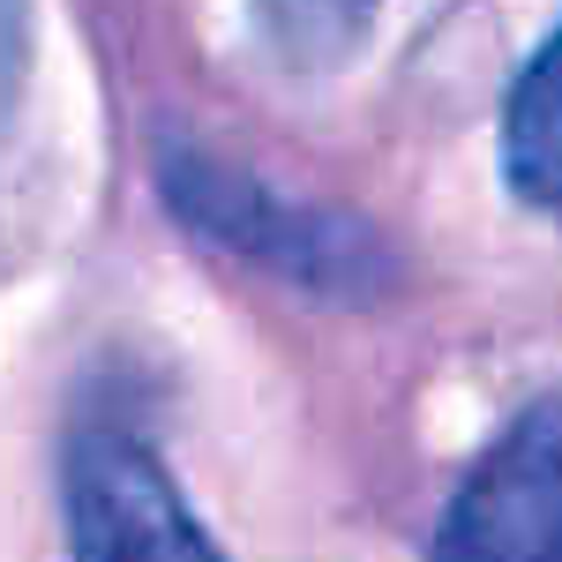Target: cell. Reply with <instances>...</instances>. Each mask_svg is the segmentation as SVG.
<instances>
[{
  "label": "cell",
  "instance_id": "7a4b0ae2",
  "mask_svg": "<svg viewBox=\"0 0 562 562\" xmlns=\"http://www.w3.org/2000/svg\"><path fill=\"white\" fill-rule=\"evenodd\" d=\"M166 203L203 240L262 262V270H285L301 285H323V293H360V285L383 278L375 233H360L352 217L315 211V203H285L262 180L233 173L225 158H203V150H173L166 158Z\"/></svg>",
  "mask_w": 562,
  "mask_h": 562
},
{
  "label": "cell",
  "instance_id": "3957f363",
  "mask_svg": "<svg viewBox=\"0 0 562 562\" xmlns=\"http://www.w3.org/2000/svg\"><path fill=\"white\" fill-rule=\"evenodd\" d=\"M428 562H562V390L532 397L480 450Z\"/></svg>",
  "mask_w": 562,
  "mask_h": 562
},
{
  "label": "cell",
  "instance_id": "277c9868",
  "mask_svg": "<svg viewBox=\"0 0 562 562\" xmlns=\"http://www.w3.org/2000/svg\"><path fill=\"white\" fill-rule=\"evenodd\" d=\"M503 180L532 211L562 217V23L503 98Z\"/></svg>",
  "mask_w": 562,
  "mask_h": 562
},
{
  "label": "cell",
  "instance_id": "6da1fadb",
  "mask_svg": "<svg viewBox=\"0 0 562 562\" xmlns=\"http://www.w3.org/2000/svg\"><path fill=\"white\" fill-rule=\"evenodd\" d=\"M60 510L76 562H225L173 487L158 442L128 420H83L60 458Z\"/></svg>",
  "mask_w": 562,
  "mask_h": 562
},
{
  "label": "cell",
  "instance_id": "5b68a950",
  "mask_svg": "<svg viewBox=\"0 0 562 562\" xmlns=\"http://www.w3.org/2000/svg\"><path fill=\"white\" fill-rule=\"evenodd\" d=\"M383 8L390 0H248L262 53L301 68V76H323V68L352 60Z\"/></svg>",
  "mask_w": 562,
  "mask_h": 562
},
{
  "label": "cell",
  "instance_id": "8992f818",
  "mask_svg": "<svg viewBox=\"0 0 562 562\" xmlns=\"http://www.w3.org/2000/svg\"><path fill=\"white\" fill-rule=\"evenodd\" d=\"M23 53H31V8H23V0H0V121L15 113V90H23Z\"/></svg>",
  "mask_w": 562,
  "mask_h": 562
}]
</instances>
